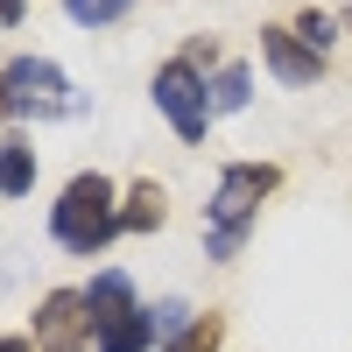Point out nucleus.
Listing matches in <instances>:
<instances>
[{
    "label": "nucleus",
    "instance_id": "1",
    "mask_svg": "<svg viewBox=\"0 0 352 352\" xmlns=\"http://www.w3.org/2000/svg\"><path fill=\"white\" fill-rule=\"evenodd\" d=\"M113 232H120V190H113V176L78 169L50 204V240L64 254H78V261H92V254L113 247Z\"/></svg>",
    "mask_w": 352,
    "mask_h": 352
},
{
    "label": "nucleus",
    "instance_id": "2",
    "mask_svg": "<svg viewBox=\"0 0 352 352\" xmlns=\"http://www.w3.org/2000/svg\"><path fill=\"white\" fill-rule=\"evenodd\" d=\"M275 190H282V169L275 162H226L212 204H204V254L232 261V254L247 247L254 219H261V197H275Z\"/></svg>",
    "mask_w": 352,
    "mask_h": 352
},
{
    "label": "nucleus",
    "instance_id": "3",
    "mask_svg": "<svg viewBox=\"0 0 352 352\" xmlns=\"http://www.w3.org/2000/svg\"><path fill=\"white\" fill-rule=\"evenodd\" d=\"M85 92L50 56H8L0 64V120H78Z\"/></svg>",
    "mask_w": 352,
    "mask_h": 352
},
{
    "label": "nucleus",
    "instance_id": "4",
    "mask_svg": "<svg viewBox=\"0 0 352 352\" xmlns=\"http://www.w3.org/2000/svg\"><path fill=\"white\" fill-rule=\"evenodd\" d=\"M204 64H212V50L204 43H190L184 56H169V64L155 71V85H148V99H155V113L176 127V141H204L212 134V78H204Z\"/></svg>",
    "mask_w": 352,
    "mask_h": 352
},
{
    "label": "nucleus",
    "instance_id": "5",
    "mask_svg": "<svg viewBox=\"0 0 352 352\" xmlns=\"http://www.w3.org/2000/svg\"><path fill=\"white\" fill-rule=\"evenodd\" d=\"M85 345H99L85 289H50L36 303V352H85Z\"/></svg>",
    "mask_w": 352,
    "mask_h": 352
},
{
    "label": "nucleus",
    "instance_id": "6",
    "mask_svg": "<svg viewBox=\"0 0 352 352\" xmlns=\"http://www.w3.org/2000/svg\"><path fill=\"white\" fill-rule=\"evenodd\" d=\"M261 56H268V71L282 85H317V78H324V56L303 50L296 28H261Z\"/></svg>",
    "mask_w": 352,
    "mask_h": 352
},
{
    "label": "nucleus",
    "instance_id": "7",
    "mask_svg": "<svg viewBox=\"0 0 352 352\" xmlns=\"http://www.w3.org/2000/svg\"><path fill=\"white\" fill-rule=\"evenodd\" d=\"M85 303H92V324H120V317H134V310H141V303H134V275H127V268L92 275V282H85Z\"/></svg>",
    "mask_w": 352,
    "mask_h": 352
},
{
    "label": "nucleus",
    "instance_id": "8",
    "mask_svg": "<svg viewBox=\"0 0 352 352\" xmlns=\"http://www.w3.org/2000/svg\"><path fill=\"white\" fill-rule=\"evenodd\" d=\"M162 219H169V190L141 176L127 190V204H120V232H162Z\"/></svg>",
    "mask_w": 352,
    "mask_h": 352
},
{
    "label": "nucleus",
    "instance_id": "9",
    "mask_svg": "<svg viewBox=\"0 0 352 352\" xmlns=\"http://www.w3.org/2000/svg\"><path fill=\"white\" fill-rule=\"evenodd\" d=\"M28 190H36V148L8 134L0 141V197H28Z\"/></svg>",
    "mask_w": 352,
    "mask_h": 352
},
{
    "label": "nucleus",
    "instance_id": "10",
    "mask_svg": "<svg viewBox=\"0 0 352 352\" xmlns=\"http://www.w3.org/2000/svg\"><path fill=\"white\" fill-rule=\"evenodd\" d=\"M148 345H155V317L134 310V317H120V324H99V345L92 352H148Z\"/></svg>",
    "mask_w": 352,
    "mask_h": 352
},
{
    "label": "nucleus",
    "instance_id": "11",
    "mask_svg": "<svg viewBox=\"0 0 352 352\" xmlns=\"http://www.w3.org/2000/svg\"><path fill=\"white\" fill-rule=\"evenodd\" d=\"M254 99V71L247 64H219L212 71V113H247Z\"/></svg>",
    "mask_w": 352,
    "mask_h": 352
},
{
    "label": "nucleus",
    "instance_id": "12",
    "mask_svg": "<svg viewBox=\"0 0 352 352\" xmlns=\"http://www.w3.org/2000/svg\"><path fill=\"white\" fill-rule=\"evenodd\" d=\"M219 345H226V317L219 310H197L190 324H184V338L162 345V352H219Z\"/></svg>",
    "mask_w": 352,
    "mask_h": 352
},
{
    "label": "nucleus",
    "instance_id": "13",
    "mask_svg": "<svg viewBox=\"0 0 352 352\" xmlns=\"http://www.w3.org/2000/svg\"><path fill=\"white\" fill-rule=\"evenodd\" d=\"M64 14H71L78 28H113V21L134 14V0H64Z\"/></svg>",
    "mask_w": 352,
    "mask_h": 352
},
{
    "label": "nucleus",
    "instance_id": "14",
    "mask_svg": "<svg viewBox=\"0 0 352 352\" xmlns=\"http://www.w3.org/2000/svg\"><path fill=\"white\" fill-rule=\"evenodd\" d=\"M296 43L324 56V50L338 43V14H324V8H303V14H296Z\"/></svg>",
    "mask_w": 352,
    "mask_h": 352
},
{
    "label": "nucleus",
    "instance_id": "15",
    "mask_svg": "<svg viewBox=\"0 0 352 352\" xmlns=\"http://www.w3.org/2000/svg\"><path fill=\"white\" fill-rule=\"evenodd\" d=\"M148 317H155V345H176V338H184V324H190V303L184 296H162V303H148Z\"/></svg>",
    "mask_w": 352,
    "mask_h": 352
},
{
    "label": "nucleus",
    "instance_id": "16",
    "mask_svg": "<svg viewBox=\"0 0 352 352\" xmlns=\"http://www.w3.org/2000/svg\"><path fill=\"white\" fill-rule=\"evenodd\" d=\"M21 8H28V0H0V28H14V21H21Z\"/></svg>",
    "mask_w": 352,
    "mask_h": 352
},
{
    "label": "nucleus",
    "instance_id": "17",
    "mask_svg": "<svg viewBox=\"0 0 352 352\" xmlns=\"http://www.w3.org/2000/svg\"><path fill=\"white\" fill-rule=\"evenodd\" d=\"M0 352H36V338H0Z\"/></svg>",
    "mask_w": 352,
    "mask_h": 352
},
{
    "label": "nucleus",
    "instance_id": "18",
    "mask_svg": "<svg viewBox=\"0 0 352 352\" xmlns=\"http://www.w3.org/2000/svg\"><path fill=\"white\" fill-rule=\"evenodd\" d=\"M345 28H352V8H345Z\"/></svg>",
    "mask_w": 352,
    "mask_h": 352
}]
</instances>
